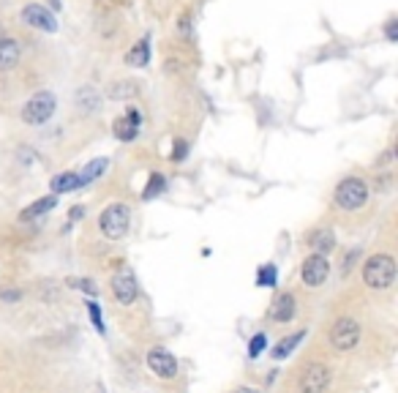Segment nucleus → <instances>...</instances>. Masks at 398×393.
Segmentation results:
<instances>
[{"label": "nucleus", "mask_w": 398, "mask_h": 393, "mask_svg": "<svg viewBox=\"0 0 398 393\" xmlns=\"http://www.w3.org/2000/svg\"><path fill=\"white\" fill-rule=\"evenodd\" d=\"M265 347H268V336H265V333H257V336L251 339V344H248V355H251V358H259Z\"/></svg>", "instance_id": "393cba45"}, {"label": "nucleus", "mask_w": 398, "mask_h": 393, "mask_svg": "<svg viewBox=\"0 0 398 393\" xmlns=\"http://www.w3.org/2000/svg\"><path fill=\"white\" fill-rule=\"evenodd\" d=\"M148 369L161 380H172L178 374V358L164 347H153L148 353Z\"/></svg>", "instance_id": "6e6552de"}, {"label": "nucleus", "mask_w": 398, "mask_h": 393, "mask_svg": "<svg viewBox=\"0 0 398 393\" xmlns=\"http://www.w3.org/2000/svg\"><path fill=\"white\" fill-rule=\"evenodd\" d=\"M330 380H333L330 366H325V364H308L303 369V374H300L298 388L300 393H325L327 385H330Z\"/></svg>", "instance_id": "423d86ee"}, {"label": "nucleus", "mask_w": 398, "mask_h": 393, "mask_svg": "<svg viewBox=\"0 0 398 393\" xmlns=\"http://www.w3.org/2000/svg\"><path fill=\"white\" fill-rule=\"evenodd\" d=\"M58 205V197L55 194H49V197H41V200H36L33 205H27L22 213H19V219L22 222H30V219H38V216H44V213H49L52 208Z\"/></svg>", "instance_id": "2eb2a0df"}, {"label": "nucleus", "mask_w": 398, "mask_h": 393, "mask_svg": "<svg viewBox=\"0 0 398 393\" xmlns=\"http://www.w3.org/2000/svg\"><path fill=\"white\" fill-rule=\"evenodd\" d=\"M161 191H164V175L153 172L150 180H148V186H145V191H142V200H153V197L161 194Z\"/></svg>", "instance_id": "4be33fe9"}, {"label": "nucleus", "mask_w": 398, "mask_h": 393, "mask_svg": "<svg viewBox=\"0 0 398 393\" xmlns=\"http://www.w3.org/2000/svg\"><path fill=\"white\" fill-rule=\"evenodd\" d=\"M276 276H279L276 265H262L259 273H257V284L259 287H276Z\"/></svg>", "instance_id": "5701e85b"}, {"label": "nucleus", "mask_w": 398, "mask_h": 393, "mask_svg": "<svg viewBox=\"0 0 398 393\" xmlns=\"http://www.w3.org/2000/svg\"><path fill=\"white\" fill-rule=\"evenodd\" d=\"M82 213H85V211H82V208H74V211H71V213H69V216H71V222H77V219H80V216H82Z\"/></svg>", "instance_id": "c756f323"}, {"label": "nucleus", "mask_w": 398, "mask_h": 393, "mask_svg": "<svg viewBox=\"0 0 398 393\" xmlns=\"http://www.w3.org/2000/svg\"><path fill=\"white\" fill-rule=\"evenodd\" d=\"M308 246H311V252H314V254L327 257V254L336 249V235H333V230H327V227L314 230V233L308 235Z\"/></svg>", "instance_id": "ddd939ff"}, {"label": "nucleus", "mask_w": 398, "mask_h": 393, "mask_svg": "<svg viewBox=\"0 0 398 393\" xmlns=\"http://www.w3.org/2000/svg\"><path fill=\"white\" fill-rule=\"evenodd\" d=\"M77 107H80L82 112H96V110H101V96L91 88V85H85V88H80V93H77Z\"/></svg>", "instance_id": "f3484780"}, {"label": "nucleus", "mask_w": 398, "mask_h": 393, "mask_svg": "<svg viewBox=\"0 0 398 393\" xmlns=\"http://www.w3.org/2000/svg\"><path fill=\"white\" fill-rule=\"evenodd\" d=\"M330 276V262L322 254H308L303 267H300V278L305 287H322Z\"/></svg>", "instance_id": "0eeeda50"}, {"label": "nucleus", "mask_w": 398, "mask_h": 393, "mask_svg": "<svg viewBox=\"0 0 398 393\" xmlns=\"http://www.w3.org/2000/svg\"><path fill=\"white\" fill-rule=\"evenodd\" d=\"M22 19H25L30 27H38V30H44V33H55V30H58L55 14H52L49 8H44V5H38V3L25 5V8H22Z\"/></svg>", "instance_id": "1a4fd4ad"}, {"label": "nucleus", "mask_w": 398, "mask_h": 393, "mask_svg": "<svg viewBox=\"0 0 398 393\" xmlns=\"http://www.w3.org/2000/svg\"><path fill=\"white\" fill-rule=\"evenodd\" d=\"M295 311H298V300H295V295L292 292H281L273 303H270V320L273 322H290L292 317H295Z\"/></svg>", "instance_id": "f8f14e48"}, {"label": "nucleus", "mask_w": 398, "mask_h": 393, "mask_svg": "<svg viewBox=\"0 0 398 393\" xmlns=\"http://www.w3.org/2000/svg\"><path fill=\"white\" fill-rule=\"evenodd\" d=\"M303 336H305L303 331L292 333V336H284V339H281V342L273 347V358H276V361H284V358H287V355H290L295 347H298L300 342H303Z\"/></svg>", "instance_id": "6ab92c4d"}, {"label": "nucleus", "mask_w": 398, "mask_h": 393, "mask_svg": "<svg viewBox=\"0 0 398 393\" xmlns=\"http://www.w3.org/2000/svg\"><path fill=\"white\" fill-rule=\"evenodd\" d=\"M112 295H115V300L123 303V306H128V303L137 300V278H134L131 270H123V273H117V276L112 278Z\"/></svg>", "instance_id": "9d476101"}, {"label": "nucleus", "mask_w": 398, "mask_h": 393, "mask_svg": "<svg viewBox=\"0 0 398 393\" xmlns=\"http://www.w3.org/2000/svg\"><path fill=\"white\" fill-rule=\"evenodd\" d=\"M19 41L16 38H0V69L8 71L19 63Z\"/></svg>", "instance_id": "4468645a"}, {"label": "nucleus", "mask_w": 398, "mask_h": 393, "mask_svg": "<svg viewBox=\"0 0 398 393\" xmlns=\"http://www.w3.org/2000/svg\"><path fill=\"white\" fill-rule=\"evenodd\" d=\"M385 38H388L390 44H396L398 41V22L396 19H388V25H385Z\"/></svg>", "instance_id": "cd10ccee"}, {"label": "nucleus", "mask_w": 398, "mask_h": 393, "mask_svg": "<svg viewBox=\"0 0 398 393\" xmlns=\"http://www.w3.org/2000/svg\"><path fill=\"white\" fill-rule=\"evenodd\" d=\"M137 91H139L137 82H131V80H120V82H112V85H109L106 96L115 99V102H126V99H134Z\"/></svg>", "instance_id": "dca6fc26"}, {"label": "nucleus", "mask_w": 398, "mask_h": 393, "mask_svg": "<svg viewBox=\"0 0 398 393\" xmlns=\"http://www.w3.org/2000/svg\"><path fill=\"white\" fill-rule=\"evenodd\" d=\"M55 107H58L55 93L38 91L33 99L25 102V107H22V121L30 123V126H41V123H47V121L55 115Z\"/></svg>", "instance_id": "20e7f679"}, {"label": "nucleus", "mask_w": 398, "mask_h": 393, "mask_svg": "<svg viewBox=\"0 0 398 393\" xmlns=\"http://www.w3.org/2000/svg\"><path fill=\"white\" fill-rule=\"evenodd\" d=\"M52 3V8H60V0H49Z\"/></svg>", "instance_id": "7c9ffc66"}, {"label": "nucleus", "mask_w": 398, "mask_h": 393, "mask_svg": "<svg viewBox=\"0 0 398 393\" xmlns=\"http://www.w3.org/2000/svg\"><path fill=\"white\" fill-rule=\"evenodd\" d=\"M333 200H336V205L341 211H360L368 202V186H366L363 178H344L336 186Z\"/></svg>", "instance_id": "7ed1b4c3"}, {"label": "nucleus", "mask_w": 398, "mask_h": 393, "mask_svg": "<svg viewBox=\"0 0 398 393\" xmlns=\"http://www.w3.org/2000/svg\"><path fill=\"white\" fill-rule=\"evenodd\" d=\"M139 123H142V115H139V110H137V107H128V112L112 123V131H115V136H117V139H123V142H131V139L139 134Z\"/></svg>", "instance_id": "9b49d317"}, {"label": "nucleus", "mask_w": 398, "mask_h": 393, "mask_svg": "<svg viewBox=\"0 0 398 393\" xmlns=\"http://www.w3.org/2000/svg\"><path fill=\"white\" fill-rule=\"evenodd\" d=\"M186 150H189V142L186 139H178L175 142V150H172V161H183L186 158Z\"/></svg>", "instance_id": "bb28decb"}, {"label": "nucleus", "mask_w": 398, "mask_h": 393, "mask_svg": "<svg viewBox=\"0 0 398 393\" xmlns=\"http://www.w3.org/2000/svg\"><path fill=\"white\" fill-rule=\"evenodd\" d=\"M363 281L371 289H388L396 281V260L390 254H374L363 262Z\"/></svg>", "instance_id": "f257e3e1"}, {"label": "nucleus", "mask_w": 398, "mask_h": 393, "mask_svg": "<svg viewBox=\"0 0 398 393\" xmlns=\"http://www.w3.org/2000/svg\"><path fill=\"white\" fill-rule=\"evenodd\" d=\"M148 60H150V47H148V41H139L137 47H131L128 49V55H126V63L128 66H148Z\"/></svg>", "instance_id": "aec40b11"}, {"label": "nucleus", "mask_w": 398, "mask_h": 393, "mask_svg": "<svg viewBox=\"0 0 398 393\" xmlns=\"http://www.w3.org/2000/svg\"><path fill=\"white\" fill-rule=\"evenodd\" d=\"M106 158H93L82 172H77L80 175V186H85V183H91V180H96V178H101L104 175V169H106Z\"/></svg>", "instance_id": "412c9836"}, {"label": "nucleus", "mask_w": 398, "mask_h": 393, "mask_svg": "<svg viewBox=\"0 0 398 393\" xmlns=\"http://www.w3.org/2000/svg\"><path fill=\"white\" fill-rule=\"evenodd\" d=\"M232 393H262L259 388H251V385H240V388H235Z\"/></svg>", "instance_id": "c85d7f7f"}, {"label": "nucleus", "mask_w": 398, "mask_h": 393, "mask_svg": "<svg viewBox=\"0 0 398 393\" xmlns=\"http://www.w3.org/2000/svg\"><path fill=\"white\" fill-rule=\"evenodd\" d=\"M360 342V322L352 317H338L330 328V344L341 353L355 350V344Z\"/></svg>", "instance_id": "39448f33"}, {"label": "nucleus", "mask_w": 398, "mask_h": 393, "mask_svg": "<svg viewBox=\"0 0 398 393\" xmlns=\"http://www.w3.org/2000/svg\"><path fill=\"white\" fill-rule=\"evenodd\" d=\"M128 224H131V211H128V205L112 202V205H106V208L101 211L99 227H101V233H104V238L120 241V238L128 233Z\"/></svg>", "instance_id": "f03ea898"}, {"label": "nucleus", "mask_w": 398, "mask_h": 393, "mask_svg": "<svg viewBox=\"0 0 398 393\" xmlns=\"http://www.w3.org/2000/svg\"><path fill=\"white\" fill-rule=\"evenodd\" d=\"M88 317H91V322H93V328H96L99 333H104V331H106V328H104L101 309H99V303H96V300H91V303H88Z\"/></svg>", "instance_id": "b1692460"}, {"label": "nucleus", "mask_w": 398, "mask_h": 393, "mask_svg": "<svg viewBox=\"0 0 398 393\" xmlns=\"http://www.w3.org/2000/svg\"><path fill=\"white\" fill-rule=\"evenodd\" d=\"M99 393H104V391H99Z\"/></svg>", "instance_id": "2f4dec72"}, {"label": "nucleus", "mask_w": 398, "mask_h": 393, "mask_svg": "<svg viewBox=\"0 0 398 393\" xmlns=\"http://www.w3.org/2000/svg\"><path fill=\"white\" fill-rule=\"evenodd\" d=\"M71 189H80V175L77 172H60L52 178V194H63V191H71Z\"/></svg>", "instance_id": "a211bd4d"}, {"label": "nucleus", "mask_w": 398, "mask_h": 393, "mask_svg": "<svg viewBox=\"0 0 398 393\" xmlns=\"http://www.w3.org/2000/svg\"><path fill=\"white\" fill-rule=\"evenodd\" d=\"M69 287H77V289H82L88 295H96V284L88 281V278H69Z\"/></svg>", "instance_id": "a878e982"}]
</instances>
